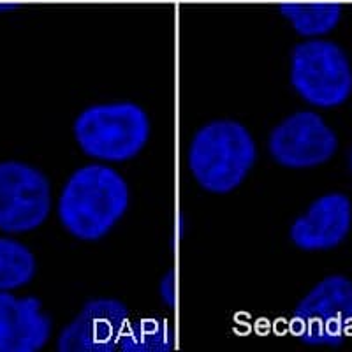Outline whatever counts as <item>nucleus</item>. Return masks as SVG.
<instances>
[{"label":"nucleus","mask_w":352,"mask_h":352,"mask_svg":"<svg viewBox=\"0 0 352 352\" xmlns=\"http://www.w3.org/2000/svg\"><path fill=\"white\" fill-rule=\"evenodd\" d=\"M175 347V333L162 319L144 317L129 322L118 349L124 352H168Z\"/></svg>","instance_id":"nucleus-13"},{"label":"nucleus","mask_w":352,"mask_h":352,"mask_svg":"<svg viewBox=\"0 0 352 352\" xmlns=\"http://www.w3.org/2000/svg\"><path fill=\"white\" fill-rule=\"evenodd\" d=\"M352 204L345 194L329 192L317 197L289 229V238L305 252L336 248L349 236Z\"/></svg>","instance_id":"nucleus-9"},{"label":"nucleus","mask_w":352,"mask_h":352,"mask_svg":"<svg viewBox=\"0 0 352 352\" xmlns=\"http://www.w3.org/2000/svg\"><path fill=\"white\" fill-rule=\"evenodd\" d=\"M291 85L310 106L338 108L352 94L351 62L336 43L303 41L291 53Z\"/></svg>","instance_id":"nucleus-4"},{"label":"nucleus","mask_w":352,"mask_h":352,"mask_svg":"<svg viewBox=\"0 0 352 352\" xmlns=\"http://www.w3.org/2000/svg\"><path fill=\"white\" fill-rule=\"evenodd\" d=\"M292 335L310 347H338L352 333V282L329 275L298 303Z\"/></svg>","instance_id":"nucleus-5"},{"label":"nucleus","mask_w":352,"mask_h":352,"mask_svg":"<svg viewBox=\"0 0 352 352\" xmlns=\"http://www.w3.org/2000/svg\"><path fill=\"white\" fill-rule=\"evenodd\" d=\"M52 206V184L41 169L21 160L0 162V231H36L46 222Z\"/></svg>","instance_id":"nucleus-6"},{"label":"nucleus","mask_w":352,"mask_h":352,"mask_svg":"<svg viewBox=\"0 0 352 352\" xmlns=\"http://www.w3.org/2000/svg\"><path fill=\"white\" fill-rule=\"evenodd\" d=\"M278 9L292 28L308 39L331 32L342 18V6L336 2H284Z\"/></svg>","instance_id":"nucleus-11"},{"label":"nucleus","mask_w":352,"mask_h":352,"mask_svg":"<svg viewBox=\"0 0 352 352\" xmlns=\"http://www.w3.org/2000/svg\"><path fill=\"white\" fill-rule=\"evenodd\" d=\"M351 168H352V152H351Z\"/></svg>","instance_id":"nucleus-15"},{"label":"nucleus","mask_w":352,"mask_h":352,"mask_svg":"<svg viewBox=\"0 0 352 352\" xmlns=\"http://www.w3.org/2000/svg\"><path fill=\"white\" fill-rule=\"evenodd\" d=\"M268 150L278 166L308 169L326 164L338 150V140L322 116L314 111H298L273 129Z\"/></svg>","instance_id":"nucleus-7"},{"label":"nucleus","mask_w":352,"mask_h":352,"mask_svg":"<svg viewBox=\"0 0 352 352\" xmlns=\"http://www.w3.org/2000/svg\"><path fill=\"white\" fill-rule=\"evenodd\" d=\"M129 324V310L122 301L97 298L87 301L58 336L60 352H111L118 349Z\"/></svg>","instance_id":"nucleus-8"},{"label":"nucleus","mask_w":352,"mask_h":352,"mask_svg":"<svg viewBox=\"0 0 352 352\" xmlns=\"http://www.w3.org/2000/svg\"><path fill=\"white\" fill-rule=\"evenodd\" d=\"M52 317L34 296L0 292V352H37L52 338Z\"/></svg>","instance_id":"nucleus-10"},{"label":"nucleus","mask_w":352,"mask_h":352,"mask_svg":"<svg viewBox=\"0 0 352 352\" xmlns=\"http://www.w3.org/2000/svg\"><path fill=\"white\" fill-rule=\"evenodd\" d=\"M241 2H252V0H241Z\"/></svg>","instance_id":"nucleus-14"},{"label":"nucleus","mask_w":352,"mask_h":352,"mask_svg":"<svg viewBox=\"0 0 352 352\" xmlns=\"http://www.w3.org/2000/svg\"><path fill=\"white\" fill-rule=\"evenodd\" d=\"M129 185L116 169L88 164L69 176L56 213L62 228L81 241L108 236L129 208Z\"/></svg>","instance_id":"nucleus-1"},{"label":"nucleus","mask_w":352,"mask_h":352,"mask_svg":"<svg viewBox=\"0 0 352 352\" xmlns=\"http://www.w3.org/2000/svg\"><path fill=\"white\" fill-rule=\"evenodd\" d=\"M148 113L136 102H106L85 108L72 134L85 155L100 162H127L143 152L150 140Z\"/></svg>","instance_id":"nucleus-3"},{"label":"nucleus","mask_w":352,"mask_h":352,"mask_svg":"<svg viewBox=\"0 0 352 352\" xmlns=\"http://www.w3.org/2000/svg\"><path fill=\"white\" fill-rule=\"evenodd\" d=\"M37 273L32 250L14 238H0V292L30 284Z\"/></svg>","instance_id":"nucleus-12"},{"label":"nucleus","mask_w":352,"mask_h":352,"mask_svg":"<svg viewBox=\"0 0 352 352\" xmlns=\"http://www.w3.org/2000/svg\"><path fill=\"white\" fill-rule=\"evenodd\" d=\"M257 159L252 134L231 118L212 120L194 134L187 152V164L194 180L210 194L236 190Z\"/></svg>","instance_id":"nucleus-2"}]
</instances>
